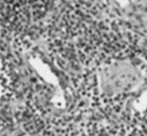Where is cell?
Listing matches in <instances>:
<instances>
[{
    "label": "cell",
    "mask_w": 147,
    "mask_h": 136,
    "mask_svg": "<svg viewBox=\"0 0 147 136\" xmlns=\"http://www.w3.org/2000/svg\"><path fill=\"white\" fill-rule=\"evenodd\" d=\"M130 109L136 117L147 125V89L142 90L131 100Z\"/></svg>",
    "instance_id": "6da1fadb"
},
{
    "label": "cell",
    "mask_w": 147,
    "mask_h": 136,
    "mask_svg": "<svg viewBox=\"0 0 147 136\" xmlns=\"http://www.w3.org/2000/svg\"><path fill=\"white\" fill-rule=\"evenodd\" d=\"M5 78L3 76V73H2V71L0 69V99L2 98V96L4 95L5 93Z\"/></svg>",
    "instance_id": "7a4b0ae2"
}]
</instances>
